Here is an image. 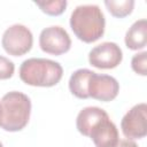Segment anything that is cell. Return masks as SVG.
Instances as JSON below:
<instances>
[{"label": "cell", "mask_w": 147, "mask_h": 147, "mask_svg": "<svg viewBox=\"0 0 147 147\" xmlns=\"http://www.w3.org/2000/svg\"><path fill=\"white\" fill-rule=\"evenodd\" d=\"M69 24L79 40L91 44L103 36L106 18L98 5H80L72 10Z\"/></svg>", "instance_id": "cell-1"}, {"label": "cell", "mask_w": 147, "mask_h": 147, "mask_svg": "<svg viewBox=\"0 0 147 147\" xmlns=\"http://www.w3.org/2000/svg\"><path fill=\"white\" fill-rule=\"evenodd\" d=\"M31 100L18 91L6 93L0 100V127L8 132L23 130L30 119Z\"/></svg>", "instance_id": "cell-2"}, {"label": "cell", "mask_w": 147, "mask_h": 147, "mask_svg": "<svg viewBox=\"0 0 147 147\" xmlns=\"http://www.w3.org/2000/svg\"><path fill=\"white\" fill-rule=\"evenodd\" d=\"M18 74L21 80L26 85L52 87L61 80L63 68L59 62L49 59L31 57L22 62Z\"/></svg>", "instance_id": "cell-3"}, {"label": "cell", "mask_w": 147, "mask_h": 147, "mask_svg": "<svg viewBox=\"0 0 147 147\" xmlns=\"http://www.w3.org/2000/svg\"><path fill=\"white\" fill-rule=\"evenodd\" d=\"M1 45L7 54L13 56H22L32 48V32L23 24H13L5 30L1 38Z\"/></svg>", "instance_id": "cell-4"}, {"label": "cell", "mask_w": 147, "mask_h": 147, "mask_svg": "<svg viewBox=\"0 0 147 147\" xmlns=\"http://www.w3.org/2000/svg\"><path fill=\"white\" fill-rule=\"evenodd\" d=\"M39 46L42 52L52 55H61L69 52L71 38L67 30L60 25H51L41 30Z\"/></svg>", "instance_id": "cell-5"}, {"label": "cell", "mask_w": 147, "mask_h": 147, "mask_svg": "<svg viewBox=\"0 0 147 147\" xmlns=\"http://www.w3.org/2000/svg\"><path fill=\"white\" fill-rule=\"evenodd\" d=\"M122 133L130 140L141 139L147 134V105H134L121 121Z\"/></svg>", "instance_id": "cell-6"}, {"label": "cell", "mask_w": 147, "mask_h": 147, "mask_svg": "<svg viewBox=\"0 0 147 147\" xmlns=\"http://www.w3.org/2000/svg\"><path fill=\"white\" fill-rule=\"evenodd\" d=\"M123 52L113 41H105L94 46L88 53V62L98 69H114L121 64Z\"/></svg>", "instance_id": "cell-7"}, {"label": "cell", "mask_w": 147, "mask_h": 147, "mask_svg": "<svg viewBox=\"0 0 147 147\" xmlns=\"http://www.w3.org/2000/svg\"><path fill=\"white\" fill-rule=\"evenodd\" d=\"M119 92L117 79L109 75H100L93 71L88 82V95L99 101H113Z\"/></svg>", "instance_id": "cell-8"}, {"label": "cell", "mask_w": 147, "mask_h": 147, "mask_svg": "<svg viewBox=\"0 0 147 147\" xmlns=\"http://www.w3.org/2000/svg\"><path fill=\"white\" fill-rule=\"evenodd\" d=\"M95 147H115L119 141L118 130L109 116L101 119L88 136Z\"/></svg>", "instance_id": "cell-9"}, {"label": "cell", "mask_w": 147, "mask_h": 147, "mask_svg": "<svg viewBox=\"0 0 147 147\" xmlns=\"http://www.w3.org/2000/svg\"><path fill=\"white\" fill-rule=\"evenodd\" d=\"M106 110L99 107H85L83 108L76 118V127L79 133L85 137H88L92 129L103 118L108 117Z\"/></svg>", "instance_id": "cell-10"}, {"label": "cell", "mask_w": 147, "mask_h": 147, "mask_svg": "<svg viewBox=\"0 0 147 147\" xmlns=\"http://www.w3.org/2000/svg\"><path fill=\"white\" fill-rule=\"evenodd\" d=\"M124 42L129 49H142L147 45V21L141 18L136 21L126 31Z\"/></svg>", "instance_id": "cell-11"}, {"label": "cell", "mask_w": 147, "mask_h": 147, "mask_svg": "<svg viewBox=\"0 0 147 147\" xmlns=\"http://www.w3.org/2000/svg\"><path fill=\"white\" fill-rule=\"evenodd\" d=\"M93 71L86 68L75 70L69 78V90L72 95L78 99H87L88 95V82Z\"/></svg>", "instance_id": "cell-12"}, {"label": "cell", "mask_w": 147, "mask_h": 147, "mask_svg": "<svg viewBox=\"0 0 147 147\" xmlns=\"http://www.w3.org/2000/svg\"><path fill=\"white\" fill-rule=\"evenodd\" d=\"M105 6L114 17L123 18L129 16L132 13L134 8V1L133 0H119V1L106 0Z\"/></svg>", "instance_id": "cell-13"}, {"label": "cell", "mask_w": 147, "mask_h": 147, "mask_svg": "<svg viewBox=\"0 0 147 147\" xmlns=\"http://www.w3.org/2000/svg\"><path fill=\"white\" fill-rule=\"evenodd\" d=\"M34 5L38 6L42 13L51 16L61 15L67 8V0H54V1H34Z\"/></svg>", "instance_id": "cell-14"}, {"label": "cell", "mask_w": 147, "mask_h": 147, "mask_svg": "<svg viewBox=\"0 0 147 147\" xmlns=\"http://www.w3.org/2000/svg\"><path fill=\"white\" fill-rule=\"evenodd\" d=\"M131 68L136 74H138L140 76L147 75V52L146 51L137 53L132 56Z\"/></svg>", "instance_id": "cell-15"}, {"label": "cell", "mask_w": 147, "mask_h": 147, "mask_svg": "<svg viewBox=\"0 0 147 147\" xmlns=\"http://www.w3.org/2000/svg\"><path fill=\"white\" fill-rule=\"evenodd\" d=\"M15 71V64L11 60L0 55V79H9L13 77Z\"/></svg>", "instance_id": "cell-16"}, {"label": "cell", "mask_w": 147, "mask_h": 147, "mask_svg": "<svg viewBox=\"0 0 147 147\" xmlns=\"http://www.w3.org/2000/svg\"><path fill=\"white\" fill-rule=\"evenodd\" d=\"M115 147H138V145L137 142L130 139H119V141L117 142Z\"/></svg>", "instance_id": "cell-17"}, {"label": "cell", "mask_w": 147, "mask_h": 147, "mask_svg": "<svg viewBox=\"0 0 147 147\" xmlns=\"http://www.w3.org/2000/svg\"><path fill=\"white\" fill-rule=\"evenodd\" d=\"M0 147H3V146H2V142H1V141H0Z\"/></svg>", "instance_id": "cell-18"}]
</instances>
